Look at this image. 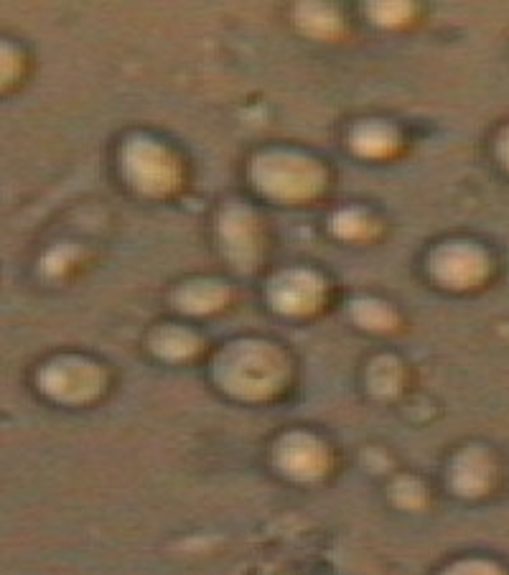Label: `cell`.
<instances>
[{"label":"cell","mask_w":509,"mask_h":575,"mask_svg":"<svg viewBox=\"0 0 509 575\" xmlns=\"http://www.w3.org/2000/svg\"><path fill=\"white\" fill-rule=\"evenodd\" d=\"M454 575H499V573L497 570L487 568V565H464V568Z\"/></svg>","instance_id":"obj_2"},{"label":"cell","mask_w":509,"mask_h":575,"mask_svg":"<svg viewBox=\"0 0 509 575\" xmlns=\"http://www.w3.org/2000/svg\"><path fill=\"white\" fill-rule=\"evenodd\" d=\"M507 161H509V146H507Z\"/></svg>","instance_id":"obj_3"},{"label":"cell","mask_w":509,"mask_h":575,"mask_svg":"<svg viewBox=\"0 0 509 575\" xmlns=\"http://www.w3.org/2000/svg\"><path fill=\"white\" fill-rule=\"evenodd\" d=\"M441 268H438V275H441L446 283H456V285H466L474 283L479 275L484 273L482 270V257L476 255L471 247H451L443 252Z\"/></svg>","instance_id":"obj_1"}]
</instances>
